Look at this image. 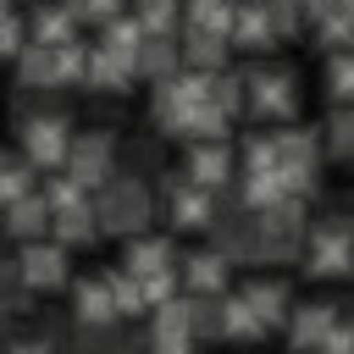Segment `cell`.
<instances>
[{"instance_id": "29", "label": "cell", "mask_w": 354, "mask_h": 354, "mask_svg": "<svg viewBox=\"0 0 354 354\" xmlns=\"http://www.w3.org/2000/svg\"><path fill=\"white\" fill-rule=\"evenodd\" d=\"M105 288H111L116 315H138V310H144V288H138V277H133V271H111V277H105Z\"/></svg>"}, {"instance_id": "16", "label": "cell", "mask_w": 354, "mask_h": 354, "mask_svg": "<svg viewBox=\"0 0 354 354\" xmlns=\"http://www.w3.org/2000/svg\"><path fill=\"white\" fill-rule=\"evenodd\" d=\"M188 177L210 194V188H221L227 177H232V155H227V144H199L194 155H188Z\"/></svg>"}, {"instance_id": "27", "label": "cell", "mask_w": 354, "mask_h": 354, "mask_svg": "<svg viewBox=\"0 0 354 354\" xmlns=\"http://www.w3.org/2000/svg\"><path fill=\"white\" fill-rule=\"evenodd\" d=\"M227 44H232V39H210V33H188V44H183V55H188V66H194V72H216V66H221V55H227Z\"/></svg>"}, {"instance_id": "19", "label": "cell", "mask_w": 354, "mask_h": 354, "mask_svg": "<svg viewBox=\"0 0 354 354\" xmlns=\"http://www.w3.org/2000/svg\"><path fill=\"white\" fill-rule=\"evenodd\" d=\"M232 28H238V11H232V6H221V0H199V6L188 11V33L232 39Z\"/></svg>"}, {"instance_id": "13", "label": "cell", "mask_w": 354, "mask_h": 354, "mask_svg": "<svg viewBox=\"0 0 354 354\" xmlns=\"http://www.w3.org/2000/svg\"><path fill=\"white\" fill-rule=\"evenodd\" d=\"M33 44H44V50L77 44V11L72 6H39L33 11Z\"/></svg>"}, {"instance_id": "39", "label": "cell", "mask_w": 354, "mask_h": 354, "mask_svg": "<svg viewBox=\"0 0 354 354\" xmlns=\"http://www.w3.org/2000/svg\"><path fill=\"white\" fill-rule=\"evenodd\" d=\"M326 138H332V149H337L343 160H354V105H343V111L326 122Z\"/></svg>"}, {"instance_id": "30", "label": "cell", "mask_w": 354, "mask_h": 354, "mask_svg": "<svg viewBox=\"0 0 354 354\" xmlns=\"http://www.w3.org/2000/svg\"><path fill=\"white\" fill-rule=\"evenodd\" d=\"M277 144H282V166H315V133L310 127H288V133H277Z\"/></svg>"}, {"instance_id": "48", "label": "cell", "mask_w": 354, "mask_h": 354, "mask_svg": "<svg viewBox=\"0 0 354 354\" xmlns=\"http://www.w3.org/2000/svg\"><path fill=\"white\" fill-rule=\"evenodd\" d=\"M0 321H6V315H0Z\"/></svg>"}, {"instance_id": "17", "label": "cell", "mask_w": 354, "mask_h": 354, "mask_svg": "<svg viewBox=\"0 0 354 354\" xmlns=\"http://www.w3.org/2000/svg\"><path fill=\"white\" fill-rule=\"evenodd\" d=\"M243 299H249V310L260 315V326H277V321L288 315V288L271 282V277H254V282L243 288Z\"/></svg>"}, {"instance_id": "25", "label": "cell", "mask_w": 354, "mask_h": 354, "mask_svg": "<svg viewBox=\"0 0 354 354\" xmlns=\"http://www.w3.org/2000/svg\"><path fill=\"white\" fill-rule=\"evenodd\" d=\"M28 310V282H22V260L0 254V315Z\"/></svg>"}, {"instance_id": "28", "label": "cell", "mask_w": 354, "mask_h": 354, "mask_svg": "<svg viewBox=\"0 0 354 354\" xmlns=\"http://www.w3.org/2000/svg\"><path fill=\"white\" fill-rule=\"evenodd\" d=\"M243 100H249V77H243V72H216V77H210V105H216V111L232 116Z\"/></svg>"}, {"instance_id": "34", "label": "cell", "mask_w": 354, "mask_h": 354, "mask_svg": "<svg viewBox=\"0 0 354 354\" xmlns=\"http://www.w3.org/2000/svg\"><path fill=\"white\" fill-rule=\"evenodd\" d=\"M133 17H138V28H144L149 39H171V28H177V11L160 6V0H155V6H138Z\"/></svg>"}, {"instance_id": "9", "label": "cell", "mask_w": 354, "mask_h": 354, "mask_svg": "<svg viewBox=\"0 0 354 354\" xmlns=\"http://www.w3.org/2000/svg\"><path fill=\"white\" fill-rule=\"evenodd\" d=\"M22 282L28 288H61L66 282V254H61V243H22Z\"/></svg>"}, {"instance_id": "41", "label": "cell", "mask_w": 354, "mask_h": 354, "mask_svg": "<svg viewBox=\"0 0 354 354\" xmlns=\"http://www.w3.org/2000/svg\"><path fill=\"white\" fill-rule=\"evenodd\" d=\"M149 348L155 354H194V332H166V337L149 332Z\"/></svg>"}, {"instance_id": "2", "label": "cell", "mask_w": 354, "mask_h": 354, "mask_svg": "<svg viewBox=\"0 0 354 354\" xmlns=\"http://www.w3.org/2000/svg\"><path fill=\"white\" fill-rule=\"evenodd\" d=\"M72 122L61 116V111H50V116H33V122H22V155H28V166L39 171H50V166H66V155H72Z\"/></svg>"}, {"instance_id": "36", "label": "cell", "mask_w": 354, "mask_h": 354, "mask_svg": "<svg viewBox=\"0 0 354 354\" xmlns=\"http://www.w3.org/2000/svg\"><path fill=\"white\" fill-rule=\"evenodd\" d=\"M39 194L50 199V210H55V216H61V210H72V205H83V188H77L66 171H61V177H44V188H39Z\"/></svg>"}, {"instance_id": "4", "label": "cell", "mask_w": 354, "mask_h": 354, "mask_svg": "<svg viewBox=\"0 0 354 354\" xmlns=\"http://www.w3.org/2000/svg\"><path fill=\"white\" fill-rule=\"evenodd\" d=\"M66 177L88 194V188H105L116 171H111V133H77L72 138V155H66Z\"/></svg>"}, {"instance_id": "33", "label": "cell", "mask_w": 354, "mask_h": 354, "mask_svg": "<svg viewBox=\"0 0 354 354\" xmlns=\"http://www.w3.org/2000/svg\"><path fill=\"white\" fill-rule=\"evenodd\" d=\"M188 133H199L205 144H227V111H216L210 100L194 111V122H188Z\"/></svg>"}, {"instance_id": "44", "label": "cell", "mask_w": 354, "mask_h": 354, "mask_svg": "<svg viewBox=\"0 0 354 354\" xmlns=\"http://www.w3.org/2000/svg\"><path fill=\"white\" fill-rule=\"evenodd\" d=\"M266 11H271V33H293L299 28V11L293 6H266Z\"/></svg>"}, {"instance_id": "38", "label": "cell", "mask_w": 354, "mask_h": 354, "mask_svg": "<svg viewBox=\"0 0 354 354\" xmlns=\"http://www.w3.org/2000/svg\"><path fill=\"white\" fill-rule=\"evenodd\" d=\"M138 288H144V304H155V310L171 304L177 299V266L171 271H155V277H138Z\"/></svg>"}, {"instance_id": "3", "label": "cell", "mask_w": 354, "mask_h": 354, "mask_svg": "<svg viewBox=\"0 0 354 354\" xmlns=\"http://www.w3.org/2000/svg\"><path fill=\"white\" fill-rule=\"evenodd\" d=\"M243 77H249V105H254L260 122H266V116L282 122V116L299 111V83H293L288 66H249Z\"/></svg>"}, {"instance_id": "46", "label": "cell", "mask_w": 354, "mask_h": 354, "mask_svg": "<svg viewBox=\"0 0 354 354\" xmlns=\"http://www.w3.org/2000/svg\"><path fill=\"white\" fill-rule=\"evenodd\" d=\"M0 22H11V6H6V0H0Z\"/></svg>"}, {"instance_id": "42", "label": "cell", "mask_w": 354, "mask_h": 354, "mask_svg": "<svg viewBox=\"0 0 354 354\" xmlns=\"http://www.w3.org/2000/svg\"><path fill=\"white\" fill-rule=\"evenodd\" d=\"M315 354H354V326H348V321H337V326H332V337H326Z\"/></svg>"}, {"instance_id": "23", "label": "cell", "mask_w": 354, "mask_h": 354, "mask_svg": "<svg viewBox=\"0 0 354 354\" xmlns=\"http://www.w3.org/2000/svg\"><path fill=\"white\" fill-rule=\"evenodd\" d=\"M177 50H183V44H177V33H171V39H144L138 72H144V77H155V83H166V77L177 72Z\"/></svg>"}, {"instance_id": "11", "label": "cell", "mask_w": 354, "mask_h": 354, "mask_svg": "<svg viewBox=\"0 0 354 354\" xmlns=\"http://www.w3.org/2000/svg\"><path fill=\"white\" fill-rule=\"evenodd\" d=\"M72 310H77L83 332H88V326H116V304H111L105 277H83V282H72Z\"/></svg>"}, {"instance_id": "1", "label": "cell", "mask_w": 354, "mask_h": 354, "mask_svg": "<svg viewBox=\"0 0 354 354\" xmlns=\"http://www.w3.org/2000/svg\"><path fill=\"white\" fill-rule=\"evenodd\" d=\"M94 210H100V227H111V232H122V238H138L144 221H149V188H144L138 177H127V171H116V177L100 188Z\"/></svg>"}, {"instance_id": "31", "label": "cell", "mask_w": 354, "mask_h": 354, "mask_svg": "<svg viewBox=\"0 0 354 354\" xmlns=\"http://www.w3.org/2000/svg\"><path fill=\"white\" fill-rule=\"evenodd\" d=\"M149 332H155V337H166V332H194V299H171V304H160Z\"/></svg>"}, {"instance_id": "22", "label": "cell", "mask_w": 354, "mask_h": 354, "mask_svg": "<svg viewBox=\"0 0 354 354\" xmlns=\"http://www.w3.org/2000/svg\"><path fill=\"white\" fill-rule=\"evenodd\" d=\"M94 232H100V210H94L88 199L55 216V243H88Z\"/></svg>"}, {"instance_id": "5", "label": "cell", "mask_w": 354, "mask_h": 354, "mask_svg": "<svg viewBox=\"0 0 354 354\" xmlns=\"http://www.w3.org/2000/svg\"><path fill=\"white\" fill-rule=\"evenodd\" d=\"M160 194H166V205H171V221H177V227H216V199H210L188 171H183V177H177V171H166V177H160Z\"/></svg>"}, {"instance_id": "43", "label": "cell", "mask_w": 354, "mask_h": 354, "mask_svg": "<svg viewBox=\"0 0 354 354\" xmlns=\"http://www.w3.org/2000/svg\"><path fill=\"white\" fill-rule=\"evenodd\" d=\"M22 50H28V39H22L17 17H11V22H0V55H22Z\"/></svg>"}, {"instance_id": "40", "label": "cell", "mask_w": 354, "mask_h": 354, "mask_svg": "<svg viewBox=\"0 0 354 354\" xmlns=\"http://www.w3.org/2000/svg\"><path fill=\"white\" fill-rule=\"evenodd\" d=\"M194 337H221V299H194Z\"/></svg>"}, {"instance_id": "47", "label": "cell", "mask_w": 354, "mask_h": 354, "mask_svg": "<svg viewBox=\"0 0 354 354\" xmlns=\"http://www.w3.org/2000/svg\"><path fill=\"white\" fill-rule=\"evenodd\" d=\"M343 232H348V249H354V221H343Z\"/></svg>"}, {"instance_id": "7", "label": "cell", "mask_w": 354, "mask_h": 354, "mask_svg": "<svg viewBox=\"0 0 354 354\" xmlns=\"http://www.w3.org/2000/svg\"><path fill=\"white\" fill-rule=\"evenodd\" d=\"M332 326H337V304H326V299H310V304H299V310L288 315V343L315 354V348L332 337Z\"/></svg>"}, {"instance_id": "10", "label": "cell", "mask_w": 354, "mask_h": 354, "mask_svg": "<svg viewBox=\"0 0 354 354\" xmlns=\"http://www.w3.org/2000/svg\"><path fill=\"white\" fill-rule=\"evenodd\" d=\"M183 266V282L199 293V299H221V288H227V254H216V249H194V254H183L177 260Z\"/></svg>"}, {"instance_id": "26", "label": "cell", "mask_w": 354, "mask_h": 354, "mask_svg": "<svg viewBox=\"0 0 354 354\" xmlns=\"http://www.w3.org/2000/svg\"><path fill=\"white\" fill-rule=\"evenodd\" d=\"M243 171H282V144H277V133H249V144H243Z\"/></svg>"}, {"instance_id": "18", "label": "cell", "mask_w": 354, "mask_h": 354, "mask_svg": "<svg viewBox=\"0 0 354 354\" xmlns=\"http://www.w3.org/2000/svg\"><path fill=\"white\" fill-rule=\"evenodd\" d=\"M28 194H39V188H33L28 155H6V149H0V210H11V205L28 199Z\"/></svg>"}, {"instance_id": "20", "label": "cell", "mask_w": 354, "mask_h": 354, "mask_svg": "<svg viewBox=\"0 0 354 354\" xmlns=\"http://www.w3.org/2000/svg\"><path fill=\"white\" fill-rule=\"evenodd\" d=\"M17 77H22V88H55V50L28 39V50L17 55Z\"/></svg>"}, {"instance_id": "45", "label": "cell", "mask_w": 354, "mask_h": 354, "mask_svg": "<svg viewBox=\"0 0 354 354\" xmlns=\"http://www.w3.org/2000/svg\"><path fill=\"white\" fill-rule=\"evenodd\" d=\"M6 354H50V337H17Z\"/></svg>"}, {"instance_id": "37", "label": "cell", "mask_w": 354, "mask_h": 354, "mask_svg": "<svg viewBox=\"0 0 354 354\" xmlns=\"http://www.w3.org/2000/svg\"><path fill=\"white\" fill-rule=\"evenodd\" d=\"M326 83H332L337 100H354V50H337L326 61Z\"/></svg>"}, {"instance_id": "14", "label": "cell", "mask_w": 354, "mask_h": 354, "mask_svg": "<svg viewBox=\"0 0 354 354\" xmlns=\"http://www.w3.org/2000/svg\"><path fill=\"white\" fill-rule=\"evenodd\" d=\"M122 271H133V277H155V271H171V243H166V238H155V232H138V238H127Z\"/></svg>"}, {"instance_id": "21", "label": "cell", "mask_w": 354, "mask_h": 354, "mask_svg": "<svg viewBox=\"0 0 354 354\" xmlns=\"http://www.w3.org/2000/svg\"><path fill=\"white\" fill-rule=\"evenodd\" d=\"M232 44H243V50H266V44H277V33H271V11H266V6H243V11H238V28H232Z\"/></svg>"}, {"instance_id": "24", "label": "cell", "mask_w": 354, "mask_h": 354, "mask_svg": "<svg viewBox=\"0 0 354 354\" xmlns=\"http://www.w3.org/2000/svg\"><path fill=\"white\" fill-rule=\"evenodd\" d=\"M254 332H266V326L249 310V299L243 293H221V337H254Z\"/></svg>"}, {"instance_id": "35", "label": "cell", "mask_w": 354, "mask_h": 354, "mask_svg": "<svg viewBox=\"0 0 354 354\" xmlns=\"http://www.w3.org/2000/svg\"><path fill=\"white\" fill-rule=\"evenodd\" d=\"M88 55H94V50H83V44L55 50V83H77V77H88Z\"/></svg>"}, {"instance_id": "12", "label": "cell", "mask_w": 354, "mask_h": 354, "mask_svg": "<svg viewBox=\"0 0 354 354\" xmlns=\"http://www.w3.org/2000/svg\"><path fill=\"white\" fill-rule=\"evenodd\" d=\"M0 216H6L0 227H6L11 238H28V243H39V232H44V227H55V210H50V199H44V194H28V199H17V205H11V210H0Z\"/></svg>"}, {"instance_id": "32", "label": "cell", "mask_w": 354, "mask_h": 354, "mask_svg": "<svg viewBox=\"0 0 354 354\" xmlns=\"http://www.w3.org/2000/svg\"><path fill=\"white\" fill-rule=\"evenodd\" d=\"M127 72H133V66H122V61H116V55H105V50H94V55H88V83H100V88H122V83H127Z\"/></svg>"}, {"instance_id": "6", "label": "cell", "mask_w": 354, "mask_h": 354, "mask_svg": "<svg viewBox=\"0 0 354 354\" xmlns=\"http://www.w3.org/2000/svg\"><path fill=\"white\" fill-rule=\"evenodd\" d=\"M348 266H354V249H348L343 221H326V227L304 232V271H315V277H337V271H348Z\"/></svg>"}, {"instance_id": "15", "label": "cell", "mask_w": 354, "mask_h": 354, "mask_svg": "<svg viewBox=\"0 0 354 354\" xmlns=\"http://www.w3.org/2000/svg\"><path fill=\"white\" fill-rule=\"evenodd\" d=\"M144 39H149V33L138 28V17H116V22L105 28V39H100V50H105V55H116L122 66H133V72H138V55H144Z\"/></svg>"}, {"instance_id": "8", "label": "cell", "mask_w": 354, "mask_h": 354, "mask_svg": "<svg viewBox=\"0 0 354 354\" xmlns=\"http://www.w3.org/2000/svg\"><path fill=\"white\" fill-rule=\"evenodd\" d=\"M210 249L227 260H260V216H221Z\"/></svg>"}]
</instances>
